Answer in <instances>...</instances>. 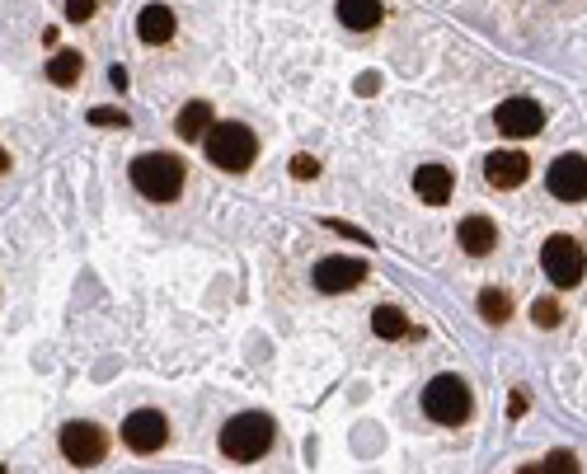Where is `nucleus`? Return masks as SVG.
Returning <instances> with one entry per match:
<instances>
[{
  "mask_svg": "<svg viewBox=\"0 0 587 474\" xmlns=\"http://www.w3.org/2000/svg\"><path fill=\"white\" fill-rule=\"evenodd\" d=\"M90 123L94 127H127L123 108H90Z\"/></svg>",
  "mask_w": 587,
  "mask_h": 474,
  "instance_id": "obj_21",
  "label": "nucleus"
},
{
  "mask_svg": "<svg viewBox=\"0 0 587 474\" xmlns=\"http://www.w3.org/2000/svg\"><path fill=\"white\" fill-rule=\"evenodd\" d=\"M254 151H259V141L240 123H217L212 137H207V160L217 169H235V174H240V169L254 165Z\"/></svg>",
  "mask_w": 587,
  "mask_h": 474,
  "instance_id": "obj_3",
  "label": "nucleus"
},
{
  "mask_svg": "<svg viewBox=\"0 0 587 474\" xmlns=\"http://www.w3.org/2000/svg\"><path fill=\"white\" fill-rule=\"evenodd\" d=\"M80 71H85V57H80V52H71V47H66V52H57V57L47 62V80H52V85H76Z\"/></svg>",
  "mask_w": 587,
  "mask_h": 474,
  "instance_id": "obj_17",
  "label": "nucleus"
},
{
  "mask_svg": "<svg viewBox=\"0 0 587 474\" xmlns=\"http://www.w3.org/2000/svg\"><path fill=\"white\" fill-rule=\"evenodd\" d=\"M170 33H174L170 5H146V10L137 15V38L141 43H170Z\"/></svg>",
  "mask_w": 587,
  "mask_h": 474,
  "instance_id": "obj_14",
  "label": "nucleus"
},
{
  "mask_svg": "<svg viewBox=\"0 0 587 474\" xmlns=\"http://www.w3.org/2000/svg\"><path fill=\"white\" fill-rule=\"evenodd\" d=\"M212 104H202V99H193V104H184V113H179V123H174V132L184 141H202L212 137Z\"/></svg>",
  "mask_w": 587,
  "mask_h": 474,
  "instance_id": "obj_15",
  "label": "nucleus"
},
{
  "mask_svg": "<svg viewBox=\"0 0 587 474\" xmlns=\"http://www.w3.org/2000/svg\"><path fill=\"white\" fill-rule=\"evenodd\" d=\"M292 174H296V179H315V174H320V165H315L310 155H296V160H292Z\"/></svg>",
  "mask_w": 587,
  "mask_h": 474,
  "instance_id": "obj_24",
  "label": "nucleus"
},
{
  "mask_svg": "<svg viewBox=\"0 0 587 474\" xmlns=\"http://www.w3.org/2000/svg\"><path fill=\"white\" fill-rule=\"evenodd\" d=\"M90 15H94V0H66V19L71 24H85Z\"/></svg>",
  "mask_w": 587,
  "mask_h": 474,
  "instance_id": "obj_23",
  "label": "nucleus"
},
{
  "mask_svg": "<svg viewBox=\"0 0 587 474\" xmlns=\"http://www.w3.org/2000/svg\"><path fill=\"white\" fill-rule=\"evenodd\" d=\"M165 437H170V423H165V413H160V409H137V413H127L123 442L132 446L137 456H151V451H160V446H165Z\"/></svg>",
  "mask_w": 587,
  "mask_h": 474,
  "instance_id": "obj_6",
  "label": "nucleus"
},
{
  "mask_svg": "<svg viewBox=\"0 0 587 474\" xmlns=\"http://www.w3.org/2000/svg\"><path fill=\"white\" fill-rule=\"evenodd\" d=\"M494 123H498V132H508V137H536L545 127V113L536 99H522V94H517V99H503V104H498Z\"/></svg>",
  "mask_w": 587,
  "mask_h": 474,
  "instance_id": "obj_8",
  "label": "nucleus"
},
{
  "mask_svg": "<svg viewBox=\"0 0 587 474\" xmlns=\"http://www.w3.org/2000/svg\"><path fill=\"white\" fill-rule=\"evenodd\" d=\"M526 174H531V160L522 151H494L484 160V179L494 188H517L526 184Z\"/></svg>",
  "mask_w": 587,
  "mask_h": 474,
  "instance_id": "obj_11",
  "label": "nucleus"
},
{
  "mask_svg": "<svg viewBox=\"0 0 587 474\" xmlns=\"http://www.w3.org/2000/svg\"><path fill=\"white\" fill-rule=\"evenodd\" d=\"M268 446H273V418L268 413H235L221 428V456L240 460V465L268 456Z\"/></svg>",
  "mask_w": 587,
  "mask_h": 474,
  "instance_id": "obj_1",
  "label": "nucleus"
},
{
  "mask_svg": "<svg viewBox=\"0 0 587 474\" xmlns=\"http://www.w3.org/2000/svg\"><path fill=\"white\" fill-rule=\"evenodd\" d=\"M367 277V263H357V259H320L315 263V287L320 291H353L357 282Z\"/></svg>",
  "mask_w": 587,
  "mask_h": 474,
  "instance_id": "obj_10",
  "label": "nucleus"
},
{
  "mask_svg": "<svg viewBox=\"0 0 587 474\" xmlns=\"http://www.w3.org/2000/svg\"><path fill=\"white\" fill-rule=\"evenodd\" d=\"M456 240H461L465 254H475V259H484L489 249H494L498 240V226L489 221V216H465L461 226H456Z\"/></svg>",
  "mask_w": 587,
  "mask_h": 474,
  "instance_id": "obj_12",
  "label": "nucleus"
},
{
  "mask_svg": "<svg viewBox=\"0 0 587 474\" xmlns=\"http://www.w3.org/2000/svg\"><path fill=\"white\" fill-rule=\"evenodd\" d=\"M479 310H484V320L489 324H503L508 320V310H512V296L508 291H498V287H484L479 291Z\"/></svg>",
  "mask_w": 587,
  "mask_h": 474,
  "instance_id": "obj_19",
  "label": "nucleus"
},
{
  "mask_svg": "<svg viewBox=\"0 0 587 474\" xmlns=\"http://www.w3.org/2000/svg\"><path fill=\"white\" fill-rule=\"evenodd\" d=\"M423 413L433 418V423H465V413H470V390H465L461 376H437L428 381L423 390Z\"/></svg>",
  "mask_w": 587,
  "mask_h": 474,
  "instance_id": "obj_5",
  "label": "nucleus"
},
{
  "mask_svg": "<svg viewBox=\"0 0 587 474\" xmlns=\"http://www.w3.org/2000/svg\"><path fill=\"white\" fill-rule=\"evenodd\" d=\"M517 474H541V465H526V470H517Z\"/></svg>",
  "mask_w": 587,
  "mask_h": 474,
  "instance_id": "obj_25",
  "label": "nucleus"
},
{
  "mask_svg": "<svg viewBox=\"0 0 587 474\" xmlns=\"http://www.w3.org/2000/svg\"><path fill=\"white\" fill-rule=\"evenodd\" d=\"M371 329H376V338H400V334H409V320H404V310L381 306L371 315Z\"/></svg>",
  "mask_w": 587,
  "mask_h": 474,
  "instance_id": "obj_18",
  "label": "nucleus"
},
{
  "mask_svg": "<svg viewBox=\"0 0 587 474\" xmlns=\"http://www.w3.org/2000/svg\"><path fill=\"white\" fill-rule=\"evenodd\" d=\"M545 188L559 202H583L587 198V160L583 155H559L555 165H550V174H545Z\"/></svg>",
  "mask_w": 587,
  "mask_h": 474,
  "instance_id": "obj_7",
  "label": "nucleus"
},
{
  "mask_svg": "<svg viewBox=\"0 0 587 474\" xmlns=\"http://www.w3.org/2000/svg\"><path fill=\"white\" fill-rule=\"evenodd\" d=\"M132 184H137L141 198L151 202H174L179 198V188H184V165L174 160V155H137L132 160Z\"/></svg>",
  "mask_w": 587,
  "mask_h": 474,
  "instance_id": "obj_2",
  "label": "nucleus"
},
{
  "mask_svg": "<svg viewBox=\"0 0 587 474\" xmlns=\"http://www.w3.org/2000/svg\"><path fill=\"white\" fill-rule=\"evenodd\" d=\"M451 184H456V179H451L447 165H423L414 174V193L428 202V207H442V202L451 198Z\"/></svg>",
  "mask_w": 587,
  "mask_h": 474,
  "instance_id": "obj_13",
  "label": "nucleus"
},
{
  "mask_svg": "<svg viewBox=\"0 0 587 474\" xmlns=\"http://www.w3.org/2000/svg\"><path fill=\"white\" fill-rule=\"evenodd\" d=\"M541 268L555 287H578V282H583V268H587V254L573 235H550L541 249Z\"/></svg>",
  "mask_w": 587,
  "mask_h": 474,
  "instance_id": "obj_4",
  "label": "nucleus"
},
{
  "mask_svg": "<svg viewBox=\"0 0 587 474\" xmlns=\"http://www.w3.org/2000/svg\"><path fill=\"white\" fill-rule=\"evenodd\" d=\"M541 474H578V456H573V451H550Z\"/></svg>",
  "mask_w": 587,
  "mask_h": 474,
  "instance_id": "obj_20",
  "label": "nucleus"
},
{
  "mask_svg": "<svg viewBox=\"0 0 587 474\" xmlns=\"http://www.w3.org/2000/svg\"><path fill=\"white\" fill-rule=\"evenodd\" d=\"M381 0H339V19L348 29H376L381 24Z\"/></svg>",
  "mask_w": 587,
  "mask_h": 474,
  "instance_id": "obj_16",
  "label": "nucleus"
},
{
  "mask_svg": "<svg viewBox=\"0 0 587 474\" xmlns=\"http://www.w3.org/2000/svg\"><path fill=\"white\" fill-rule=\"evenodd\" d=\"M62 456L71 460V465H99V460H104V432L94 428V423H66Z\"/></svg>",
  "mask_w": 587,
  "mask_h": 474,
  "instance_id": "obj_9",
  "label": "nucleus"
},
{
  "mask_svg": "<svg viewBox=\"0 0 587 474\" xmlns=\"http://www.w3.org/2000/svg\"><path fill=\"white\" fill-rule=\"evenodd\" d=\"M531 320L541 324V329H555V324H559V306H555V301H536V306H531Z\"/></svg>",
  "mask_w": 587,
  "mask_h": 474,
  "instance_id": "obj_22",
  "label": "nucleus"
}]
</instances>
